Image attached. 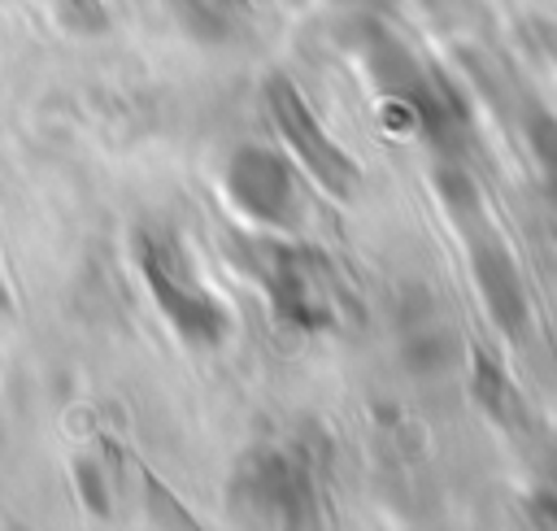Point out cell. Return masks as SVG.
I'll use <instances>...</instances> for the list:
<instances>
[{"label":"cell","instance_id":"1","mask_svg":"<svg viewBox=\"0 0 557 531\" xmlns=\"http://www.w3.org/2000/svg\"><path fill=\"white\" fill-rule=\"evenodd\" d=\"M235 257L261 283L278 326L305 331V335L331 326V313H335L331 266L318 248L296 244V235H261V239H244Z\"/></svg>","mask_w":557,"mask_h":531},{"label":"cell","instance_id":"5","mask_svg":"<svg viewBox=\"0 0 557 531\" xmlns=\"http://www.w3.org/2000/svg\"><path fill=\"white\" fill-rule=\"evenodd\" d=\"M265 109H270V122L278 126L283 144H287V148L296 152V161L313 174V183L326 187V192L339 196V200H352V196H357V183H361L357 161L322 131L318 113L305 104L300 87H296L287 74H270V78H265Z\"/></svg>","mask_w":557,"mask_h":531},{"label":"cell","instance_id":"11","mask_svg":"<svg viewBox=\"0 0 557 531\" xmlns=\"http://www.w3.org/2000/svg\"><path fill=\"white\" fill-rule=\"evenodd\" d=\"M0 440H4V422H0Z\"/></svg>","mask_w":557,"mask_h":531},{"label":"cell","instance_id":"4","mask_svg":"<svg viewBox=\"0 0 557 531\" xmlns=\"http://www.w3.org/2000/svg\"><path fill=\"white\" fill-rule=\"evenodd\" d=\"M226 196L231 205L274 231V235H296L300 222H305V205H300V187H296V174L287 165V157H278L274 148L265 144H239L231 157H226Z\"/></svg>","mask_w":557,"mask_h":531},{"label":"cell","instance_id":"10","mask_svg":"<svg viewBox=\"0 0 557 531\" xmlns=\"http://www.w3.org/2000/svg\"><path fill=\"white\" fill-rule=\"evenodd\" d=\"M231 4H235V9H239V13H248V9H252V4H257V0H231Z\"/></svg>","mask_w":557,"mask_h":531},{"label":"cell","instance_id":"3","mask_svg":"<svg viewBox=\"0 0 557 531\" xmlns=\"http://www.w3.org/2000/svg\"><path fill=\"white\" fill-rule=\"evenodd\" d=\"M226 505L244 522H270V527H296L313 518V479L300 461L296 444H257L239 457Z\"/></svg>","mask_w":557,"mask_h":531},{"label":"cell","instance_id":"2","mask_svg":"<svg viewBox=\"0 0 557 531\" xmlns=\"http://www.w3.org/2000/svg\"><path fill=\"white\" fill-rule=\"evenodd\" d=\"M135 266L139 279L161 309V318L174 326V335L191 348H218L231 335L226 305L200 283L187 248L170 231H135Z\"/></svg>","mask_w":557,"mask_h":531},{"label":"cell","instance_id":"7","mask_svg":"<svg viewBox=\"0 0 557 531\" xmlns=\"http://www.w3.org/2000/svg\"><path fill=\"white\" fill-rule=\"evenodd\" d=\"M74 487L87 505L91 518H109V483H104V466L96 457H78L74 461Z\"/></svg>","mask_w":557,"mask_h":531},{"label":"cell","instance_id":"8","mask_svg":"<svg viewBox=\"0 0 557 531\" xmlns=\"http://www.w3.org/2000/svg\"><path fill=\"white\" fill-rule=\"evenodd\" d=\"M61 17L74 30H104L109 26V9L104 0H61Z\"/></svg>","mask_w":557,"mask_h":531},{"label":"cell","instance_id":"6","mask_svg":"<svg viewBox=\"0 0 557 531\" xmlns=\"http://www.w3.org/2000/svg\"><path fill=\"white\" fill-rule=\"evenodd\" d=\"M174 9V17L183 22V30H191L196 39H209V44H222L239 30V9L231 0H165Z\"/></svg>","mask_w":557,"mask_h":531},{"label":"cell","instance_id":"9","mask_svg":"<svg viewBox=\"0 0 557 531\" xmlns=\"http://www.w3.org/2000/svg\"><path fill=\"white\" fill-rule=\"evenodd\" d=\"M9 309V287H4V274H0V313Z\"/></svg>","mask_w":557,"mask_h":531}]
</instances>
